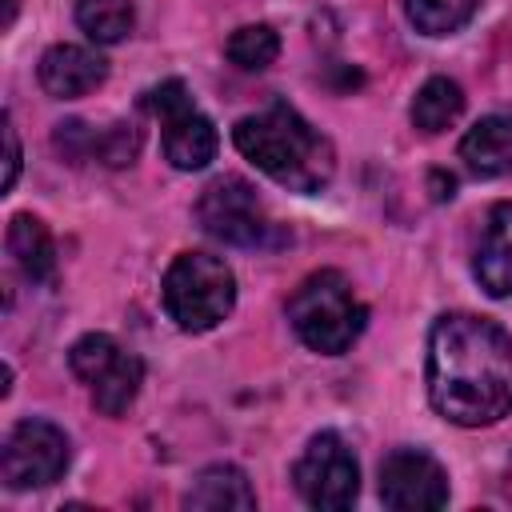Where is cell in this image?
<instances>
[{
  "mask_svg": "<svg viewBox=\"0 0 512 512\" xmlns=\"http://www.w3.org/2000/svg\"><path fill=\"white\" fill-rule=\"evenodd\" d=\"M428 400L460 424L480 428L512 412V336L472 312H448L428 336Z\"/></svg>",
  "mask_w": 512,
  "mask_h": 512,
  "instance_id": "obj_1",
  "label": "cell"
},
{
  "mask_svg": "<svg viewBox=\"0 0 512 512\" xmlns=\"http://www.w3.org/2000/svg\"><path fill=\"white\" fill-rule=\"evenodd\" d=\"M236 148L276 184L292 188V192H320L328 188L332 172H336V152L328 144V136H320L292 104L272 100L268 108L240 116L232 128Z\"/></svg>",
  "mask_w": 512,
  "mask_h": 512,
  "instance_id": "obj_2",
  "label": "cell"
},
{
  "mask_svg": "<svg viewBox=\"0 0 512 512\" xmlns=\"http://www.w3.org/2000/svg\"><path fill=\"white\" fill-rule=\"evenodd\" d=\"M288 320L296 336L320 352V356H340L352 348V340L364 332L368 308L336 268H320L304 276L288 300Z\"/></svg>",
  "mask_w": 512,
  "mask_h": 512,
  "instance_id": "obj_3",
  "label": "cell"
},
{
  "mask_svg": "<svg viewBox=\"0 0 512 512\" xmlns=\"http://www.w3.org/2000/svg\"><path fill=\"white\" fill-rule=\"evenodd\" d=\"M236 304V276L212 252H180L164 272V312L184 332L216 328Z\"/></svg>",
  "mask_w": 512,
  "mask_h": 512,
  "instance_id": "obj_4",
  "label": "cell"
},
{
  "mask_svg": "<svg viewBox=\"0 0 512 512\" xmlns=\"http://www.w3.org/2000/svg\"><path fill=\"white\" fill-rule=\"evenodd\" d=\"M68 364L72 372L92 388V404L104 412V416H120L128 412V404L136 400L140 384H144V364L124 352L112 336L104 332H88L72 344L68 352Z\"/></svg>",
  "mask_w": 512,
  "mask_h": 512,
  "instance_id": "obj_5",
  "label": "cell"
},
{
  "mask_svg": "<svg viewBox=\"0 0 512 512\" xmlns=\"http://www.w3.org/2000/svg\"><path fill=\"white\" fill-rule=\"evenodd\" d=\"M148 108L160 116L164 128V160L180 172H200L216 156V128L212 120L192 104L188 88L180 80H164L148 92Z\"/></svg>",
  "mask_w": 512,
  "mask_h": 512,
  "instance_id": "obj_6",
  "label": "cell"
},
{
  "mask_svg": "<svg viewBox=\"0 0 512 512\" xmlns=\"http://www.w3.org/2000/svg\"><path fill=\"white\" fill-rule=\"evenodd\" d=\"M292 480H296L300 496L312 508H324V512L352 508V500L360 492L356 456L336 432H320V436L308 440V448L300 452V460L292 468Z\"/></svg>",
  "mask_w": 512,
  "mask_h": 512,
  "instance_id": "obj_7",
  "label": "cell"
},
{
  "mask_svg": "<svg viewBox=\"0 0 512 512\" xmlns=\"http://www.w3.org/2000/svg\"><path fill=\"white\" fill-rule=\"evenodd\" d=\"M196 220L208 236H216L224 244H236V248H256L272 232V224L264 216V204H260L256 188L244 176L212 180L196 200Z\"/></svg>",
  "mask_w": 512,
  "mask_h": 512,
  "instance_id": "obj_8",
  "label": "cell"
},
{
  "mask_svg": "<svg viewBox=\"0 0 512 512\" xmlns=\"http://www.w3.org/2000/svg\"><path fill=\"white\" fill-rule=\"evenodd\" d=\"M68 436L52 420H20L0 448V476L8 488H48L68 468Z\"/></svg>",
  "mask_w": 512,
  "mask_h": 512,
  "instance_id": "obj_9",
  "label": "cell"
},
{
  "mask_svg": "<svg viewBox=\"0 0 512 512\" xmlns=\"http://www.w3.org/2000/svg\"><path fill=\"white\" fill-rule=\"evenodd\" d=\"M380 500L396 512L444 508L448 504V472L424 448H396L380 464Z\"/></svg>",
  "mask_w": 512,
  "mask_h": 512,
  "instance_id": "obj_10",
  "label": "cell"
},
{
  "mask_svg": "<svg viewBox=\"0 0 512 512\" xmlns=\"http://www.w3.org/2000/svg\"><path fill=\"white\" fill-rule=\"evenodd\" d=\"M56 148L80 164V160H100L108 168H124L136 160L140 152V132L136 124H108V128H92L84 120H68V124H56Z\"/></svg>",
  "mask_w": 512,
  "mask_h": 512,
  "instance_id": "obj_11",
  "label": "cell"
},
{
  "mask_svg": "<svg viewBox=\"0 0 512 512\" xmlns=\"http://www.w3.org/2000/svg\"><path fill=\"white\" fill-rule=\"evenodd\" d=\"M40 88L56 100H76V96H88L92 88L104 84L108 76V64L92 52V48H80V44H52L44 56H40Z\"/></svg>",
  "mask_w": 512,
  "mask_h": 512,
  "instance_id": "obj_12",
  "label": "cell"
},
{
  "mask_svg": "<svg viewBox=\"0 0 512 512\" xmlns=\"http://www.w3.org/2000/svg\"><path fill=\"white\" fill-rule=\"evenodd\" d=\"M472 272L488 296H512V200L492 204L472 256Z\"/></svg>",
  "mask_w": 512,
  "mask_h": 512,
  "instance_id": "obj_13",
  "label": "cell"
},
{
  "mask_svg": "<svg viewBox=\"0 0 512 512\" xmlns=\"http://www.w3.org/2000/svg\"><path fill=\"white\" fill-rule=\"evenodd\" d=\"M460 160L472 176H508L512 172V112H492L476 120L460 140Z\"/></svg>",
  "mask_w": 512,
  "mask_h": 512,
  "instance_id": "obj_14",
  "label": "cell"
},
{
  "mask_svg": "<svg viewBox=\"0 0 512 512\" xmlns=\"http://www.w3.org/2000/svg\"><path fill=\"white\" fill-rule=\"evenodd\" d=\"M8 256L20 268V276L32 280V284H48L56 276V244H52V232L32 212H20V216L8 220Z\"/></svg>",
  "mask_w": 512,
  "mask_h": 512,
  "instance_id": "obj_15",
  "label": "cell"
},
{
  "mask_svg": "<svg viewBox=\"0 0 512 512\" xmlns=\"http://www.w3.org/2000/svg\"><path fill=\"white\" fill-rule=\"evenodd\" d=\"M184 508L196 512H224V508H256V492L248 476L236 464H212L204 468L192 488L184 492Z\"/></svg>",
  "mask_w": 512,
  "mask_h": 512,
  "instance_id": "obj_16",
  "label": "cell"
},
{
  "mask_svg": "<svg viewBox=\"0 0 512 512\" xmlns=\"http://www.w3.org/2000/svg\"><path fill=\"white\" fill-rule=\"evenodd\" d=\"M460 112H464V92H460V84L448 80V76L424 80L420 92H416V100H412V124H416L420 132H428V136L452 128V124L460 120Z\"/></svg>",
  "mask_w": 512,
  "mask_h": 512,
  "instance_id": "obj_17",
  "label": "cell"
},
{
  "mask_svg": "<svg viewBox=\"0 0 512 512\" xmlns=\"http://www.w3.org/2000/svg\"><path fill=\"white\" fill-rule=\"evenodd\" d=\"M76 24L96 44H120L136 24V8L132 0H76Z\"/></svg>",
  "mask_w": 512,
  "mask_h": 512,
  "instance_id": "obj_18",
  "label": "cell"
},
{
  "mask_svg": "<svg viewBox=\"0 0 512 512\" xmlns=\"http://www.w3.org/2000/svg\"><path fill=\"white\" fill-rule=\"evenodd\" d=\"M476 4L480 0H404V12L416 24V32L448 36V32H460L476 16Z\"/></svg>",
  "mask_w": 512,
  "mask_h": 512,
  "instance_id": "obj_19",
  "label": "cell"
},
{
  "mask_svg": "<svg viewBox=\"0 0 512 512\" xmlns=\"http://www.w3.org/2000/svg\"><path fill=\"white\" fill-rule=\"evenodd\" d=\"M224 52H228V60H232L236 68H244V72H264V68L280 56V36H276L272 24H244V28H236V32L228 36Z\"/></svg>",
  "mask_w": 512,
  "mask_h": 512,
  "instance_id": "obj_20",
  "label": "cell"
},
{
  "mask_svg": "<svg viewBox=\"0 0 512 512\" xmlns=\"http://www.w3.org/2000/svg\"><path fill=\"white\" fill-rule=\"evenodd\" d=\"M16 176H20V140L12 128V116H4V192L16 184Z\"/></svg>",
  "mask_w": 512,
  "mask_h": 512,
  "instance_id": "obj_21",
  "label": "cell"
}]
</instances>
